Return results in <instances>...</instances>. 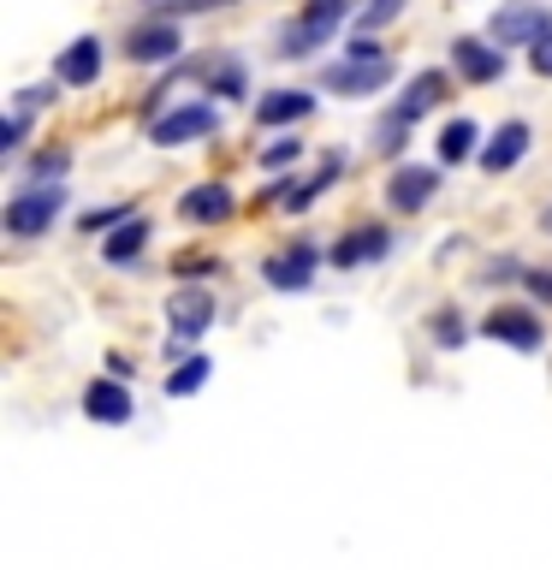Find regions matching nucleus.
<instances>
[{"instance_id":"21","label":"nucleus","mask_w":552,"mask_h":570,"mask_svg":"<svg viewBox=\"0 0 552 570\" xmlns=\"http://www.w3.org/2000/svg\"><path fill=\"white\" fill-rule=\"evenodd\" d=\"M338 173H345V155H327V160H321V167H315L309 178H297V185L279 196V203H285V214H303V208H315V196L327 190Z\"/></svg>"},{"instance_id":"16","label":"nucleus","mask_w":552,"mask_h":570,"mask_svg":"<svg viewBox=\"0 0 552 570\" xmlns=\"http://www.w3.org/2000/svg\"><path fill=\"white\" fill-rule=\"evenodd\" d=\"M178 214H185L190 226H220V220H231V214H238V196L208 178V185H190L185 196H178Z\"/></svg>"},{"instance_id":"1","label":"nucleus","mask_w":552,"mask_h":570,"mask_svg":"<svg viewBox=\"0 0 552 570\" xmlns=\"http://www.w3.org/2000/svg\"><path fill=\"white\" fill-rule=\"evenodd\" d=\"M66 214V190L60 178H42V185H18L7 196V208H0V226H7V238H48V226Z\"/></svg>"},{"instance_id":"13","label":"nucleus","mask_w":552,"mask_h":570,"mask_svg":"<svg viewBox=\"0 0 552 570\" xmlns=\"http://www.w3.org/2000/svg\"><path fill=\"white\" fill-rule=\"evenodd\" d=\"M101 66H107L101 36H78V42H66V48H60V60H53V78L71 83V89H89V83L101 78Z\"/></svg>"},{"instance_id":"4","label":"nucleus","mask_w":552,"mask_h":570,"mask_svg":"<svg viewBox=\"0 0 552 570\" xmlns=\"http://www.w3.org/2000/svg\"><path fill=\"white\" fill-rule=\"evenodd\" d=\"M475 333H481V338H493V345L523 351V356H534V351L546 345V321L534 315V309H523V303H499V309H487Z\"/></svg>"},{"instance_id":"14","label":"nucleus","mask_w":552,"mask_h":570,"mask_svg":"<svg viewBox=\"0 0 552 570\" xmlns=\"http://www.w3.org/2000/svg\"><path fill=\"white\" fill-rule=\"evenodd\" d=\"M386 256H392V232L386 226H356L327 249L333 267H368V262H386Z\"/></svg>"},{"instance_id":"27","label":"nucleus","mask_w":552,"mask_h":570,"mask_svg":"<svg viewBox=\"0 0 552 570\" xmlns=\"http://www.w3.org/2000/svg\"><path fill=\"white\" fill-rule=\"evenodd\" d=\"M119 220H131V208H89V214H78V232L96 238V232H114Z\"/></svg>"},{"instance_id":"12","label":"nucleus","mask_w":552,"mask_h":570,"mask_svg":"<svg viewBox=\"0 0 552 570\" xmlns=\"http://www.w3.org/2000/svg\"><path fill=\"white\" fill-rule=\"evenodd\" d=\"M83 416L96 428H125L137 416V399L125 392V381H89L83 386Z\"/></svg>"},{"instance_id":"10","label":"nucleus","mask_w":552,"mask_h":570,"mask_svg":"<svg viewBox=\"0 0 552 570\" xmlns=\"http://www.w3.org/2000/svg\"><path fill=\"white\" fill-rule=\"evenodd\" d=\"M546 30H552V18H546L541 0H523V7H499L493 24H487V36H493V42H505V48H534Z\"/></svg>"},{"instance_id":"2","label":"nucleus","mask_w":552,"mask_h":570,"mask_svg":"<svg viewBox=\"0 0 552 570\" xmlns=\"http://www.w3.org/2000/svg\"><path fill=\"white\" fill-rule=\"evenodd\" d=\"M345 18H351L345 0H303V12L279 30V48L274 53H279V60H309L315 48L333 42V30L345 24Z\"/></svg>"},{"instance_id":"30","label":"nucleus","mask_w":552,"mask_h":570,"mask_svg":"<svg viewBox=\"0 0 552 570\" xmlns=\"http://www.w3.org/2000/svg\"><path fill=\"white\" fill-rule=\"evenodd\" d=\"M516 285H523L529 297H541V303H552V274H546V267H516Z\"/></svg>"},{"instance_id":"8","label":"nucleus","mask_w":552,"mask_h":570,"mask_svg":"<svg viewBox=\"0 0 552 570\" xmlns=\"http://www.w3.org/2000/svg\"><path fill=\"white\" fill-rule=\"evenodd\" d=\"M178 48H185V36H178V24L167 12L125 36V60L131 66H167V60H178Z\"/></svg>"},{"instance_id":"18","label":"nucleus","mask_w":552,"mask_h":570,"mask_svg":"<svg viewBox=\"0 0 552 570\" xmlns=\"http://www.w3.org/2000/svg\"><path fill=\"white\" fill-rule=\"evenodd\" d=\"M196 78H203V96H214V101H238V96H249V71H244L238 53H214V60L196 66Z\"/></svg>"},{"instance_id":"36","label":"nucleus","mask_w":552,"mask_h":570,"mask_svg":"<svg viewBox=\"0 0 552 570\" xmlns=\"http://www.w3.org/2000/svg\"><path fill=\"white\" fill-rule=\"evenodd\" d=\"M149 7H160V0H149Z\"/></svg>"},{"instance_id":"9","label":"nucleus","mask_w":552,"mask_h":570,"mask_svg":"<svg viewBox=\"0 0 552 570\" xmlns=\"http://www.w3.org/2000/svg\"><path fill=\"white\" fill-rule=\"evenodd\" d=\"M452 71L470 83H499L505 78V42L493 36H457L452 42Z\"/></svg>"},{"instance_id":"23","label":"nucleus","mask_w":552,"mask_h":570,"mask_svg":"<svg viewBox=\"0 0 552 570\" xmlns=\"http://www.w3.org/2000/svg\"><path fill=\"white\" fill-rule=\"evenodd\" d=\"M208 374H214V363H208L203 351H190V363H178V368L167 374V399H190V392H203Z\"/></svg>"},{"instance_id":"6","label":"nucleus","mask_w":552,"mask_h":570,"mask_svg":"<svg viewBox=\"0 0 552 570\" xmlns=\"http://www.w3.org/2000/svg\"><path fill=\"white\" fill-rule=\"evenodd\" d=\"M440 167H427V160H404V167H392L386 178V208L392 214H422L427 203L440 196Z\"/></svg>"},{"instance_id":"15","label":"nucleus","mask_w":552,"mask_h":570,"mask_svg":"<svg viewBox=\"0 0 552 570\" xmlns=\"http://www.w3.org/2000/svg\"><path fill=\"white\" fill-rule=\"evenodd\" d=\"M529 149H534V131L523 119H505L487 142H481V173H511Z\"/></svg>"},{"instance_id":"3","label":"nucleus","mask_w":552,"mask_h":570,"mask_svg":"<svg viewBox=\"0 0 552 570\" xmlns=\"http://www.w3.org/2000/svg\"><path fill=\"white\" fill-rule=\"evenodd\" d=\"M220 131V114H214V96L208 101H178L172 114H155L149 119V142L155 149H185V142H203Z\"/></svg>"},{"instance_id":"24","label":"nucleus","mask_w":552,"mask_h":570,"mask_svg":"<svg viewBox=\"0 0 552 570\" xmlns=\"http://www.w3.org/2000/svg\"><path fill=\"white\" fill-rule=\"evenodd\" d=\"M404 137H410V119H398V114H386L381 125H374V155L398 160V155H404Z\"/></svg>"},{"instance_id":"33","label":"nucleus","mask_w":552,"mask_h":570,"mask_svg":"<svg viewBox=\"0 0 552 570\" xmlns=\"http://www.w3.org/2000/svg\"><path fill=\"white\" fill-rule=\"evenodd\" d=\"M12 107H53V83H30V89H18Z\"/></svg>"},{"instance_id":"26","label":"nucleus","mask_w":552,"mask_h":570,"mask_svg":"<svg viewBox=\"0 0 552 570\" xmlns=\"http://www.w3.org/2000/svg\"><path fill=\"white\" fill-rule=\"evenodd\" d=\"M427 327H434V345H440V351H457L463 338H470V327H463L457 309H440L434 321H427Z\"/></svg>"},{"instance_id":"25","label":"nucleus","mask_w":552,"mask_h":570,"mask_svg":"<svg viewBox=\"0 0 552 570\" xmlns=\"http://www.w3.org/2000/svg\"><path fill=\"white\" fill-rule=\"evenodd\" d=\"M398 12H404V0H368V7L356 12V36H374V30H386Z\"/></svg>"},{"instance_id":"35","label":"nucleus","mask_w":552,"mask_h":570,"mask_svg":"<svg viewBox=\"0 0 552 570\" xmlns=\"http://www.w3.org/2000/svg\"><path fill=\"white\" fill-rule=\"evenodd\" d=\"M541 232H552V208H541Z\"/></svg>"},{"instance_id":"31","label":"nucleus","mask_w":552,"mask_h":570,"mask_svg":"<svg viewBox=\"0 0 552 570\" xmlns=\"http://www.w3.org/2000/svg\"><path fill=\"white\" fill-rule=\"evenodd\" d=\"M66 160H71L66 149H42V155H36V160H30V178H48V185H53V178H60V173H66Z\"/></svg>"},{"instance_id":"34","label":"nucleus","mask_w":552,"mask_h":570,"mask_svg":"<svg viewBox=\"0 0 552 570\" xmlns=\"http://www.w3.org/2000/svg\"><path fill=\"white\" fill-rule=\"evenodd\" d=\"M529 66H534V71H541V78H552V30H546V36H541V42H534V48H529Z\"/></svg>"},{"instance_id":"22","label":"nucleus","mask_w":552,"mask_h":570,"mask_svg":"<svg viewBox=\"0 0 552 570\" xmlns=\"http://www.w3.org/2000/svg\"><path fill=\"white\" fill-rule=\"evenodd\" d=\"M475 142H481V125H475V119H452V125L440 131V167H457V160H470Z\"/></svg>"},{"instance_id":"29","label":"nucleus","mask_w":552,"mask_h":570,"mask_svg":"<svg viewBox=\"0 0 552 570\" xmlns=\"http://www.w3.org/2000/svg\"><path fill=\"white\" fill-rule=\"evenodd\" d=\"M30 119H36V107H12V119H7V142L0 149H24V137H30Z\"/></svg>"},{"instance_id":"7","label":"nucleus","mask_w":552,"mask_h":570,"mask_svg":"<svg viewBox=\"0 0 552 570\" xmlns=\"http://www.w3.org/2000/svg\"><path fill=\"white\" fill-rule=\"evenodd\" d=\"M321 256H327V249H315L309 238H297L292 249H279V256H267V262H262V279L274 285V292H309Z\"/></svg>"},{"instance_id":"32","label":"nucleus","mask_w":552,"mask_h":570,"mask_svg":"<svg viewBox=\"0 0 552 570\" xmlns=\"http://www.w3.org/2000/svg\"><path fill=\"white\" fill-rule=\"evenodd\" d=\"M214 7H226V0H160L155 12H167V18H178V12H214Z\"/></svg>"},{"instance_id":"5","label":"nucleus","mask_w":552,"mask_h":570,"mask_svg":"<svg viewBox=\"0 0 552 570\" xmlns=\"http://www.w3.org/2000/svg\"><path fill=\"white\" fill-rule=\"evenodd\" d=\"M398 78V66H392V53H381V60H363V53H345V60H333L327 71H321V83L333 89V96H381V89Z\"/></svg>"},{"instance_id":"19","label":"nucleus","mask_w":552,"mask_h":570,"mask_svg":"<svg viewBox=\"0 0 552 570\" xmlns=\"http://www.w3.org/2000/svg\"><path fill=\"white\" fill-rule=\"evenodd\" d=\"M142 249H149V220H137V214H131V220H119V226L101 238V256L114 262V267H131Z\"/></svg>"},{"instance_id":"11","label":"nucleus","mask_w":552,"mask_h":570,"mask_svg":"<svg viewBox=\"0 0 552 570\" xmlns=\"http://www.w3.org/2000/svg\"><path fill=\"white\" fill-rule=\"evenodd\" d=\"M167 327H172V338H190V345L214 327V292L208 285H178L167 297Z\"/></svg>"},{"instance_id":"20","label":"nucleus","mask_w":552,"mask_h":570,"mask_svg":"<svg viewBox=\"0 0 552 570\" xmlns=\"http://www.w3.org/2000/svg\"><path fill=\"white\" fill-rule=\"evenodd\" d=\"M309 114H315L309 89H274V96L256 101V119L262 125H297V119H309Z\"/></svg>"},{"instance_id":"17","label":"nucleus","mask_w":552,"mask_h":570,"mask_svg":"<svg viewBox=\"0 0 552 570\" xmlns=\"http://www.w3.org/2000/svg\"><path fill=\"white\" fill-rule=\"evenodd\" d=\"M445 96H452V78H445V71H416V78L404 83V96L392 101V114L416 125L422 114H434V107H440Z\"/></svg>"},{"instance_id":"28","label":"nucleus","mask_w":552,"mask_h":570,"mask_svg":"<svg viewBox=\"0 0 552 570\" xmlns=\"http://www.w3.org/2000/svg\"><path fill=\"white\" fill-rule=\"evenodd\" d=\"M297 160H303V142L297 137H279L274 149H262V167L267 173H274V167H297Z\"/></svg>"}]
</instances>
